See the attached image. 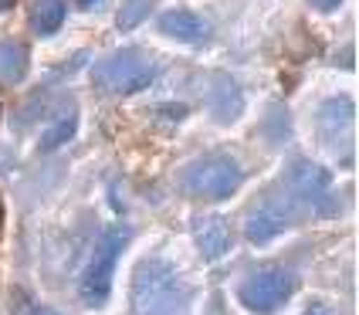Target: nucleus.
<instances>
[{
	"label": "nucleus",
	"instance_id": "nucleus-1",
	"mask_svg": "<svg viewBox=\"0 0 359 315\" xmlns=\"http://www.w3.org/2000/svg\"><path fill=\"white\" fill-rule=\"evenodd\" d=\"M133 312L136 315H190L194 285L180 275L173 261L146 257L133 275Z\"/></svg>",
	"mask_w": 359,
	"mask_h": 315
},
{
	"label": "nucleus",
	"instance_id": "nucleus-2",
	"mask_svg": "<svg viewBox=\"0 0 359 315\" xmlns=\"http://www.w3.org/2000/svg\"><path fill=\"white\" fill-rule=\"evenodd\" d=\"M126 241H129V227H109L102 234V241L95 244V251L88 257V268L81 275V298H85V305H92V309H105L109 305L112 278H116L119 255L126 251Z\"/></svg>",
	"mask_w": 359,
	"mask_h": 315
},
{
	"label": "nucleus",
	"instance_id": "nucleus-3",
	"mask_svg": "<svg viewBox=\"0 0 359 315\" xmlns=\"http://www.w3.org/2000/svg\"><path fill=\"white\" fill-rule=\"evenodd\" d=\"M183 190L197 200H210V203H220V200L234 197L244 183V170L234 156H210V159H197L183 170Z\"/></svg>",
	"mask_w": 359,
	"mask_h": 315
},
{
	"label": "nucleus",
	"instance_id": "nucleus-4",
	"mask_svg": "<svg viewBox=\"0 0 359 315\" xmlns=\"http://www.w3.org/2000/svg\"><path fill=\"white\" fill-rule=\"evenodd\" d=\"M234 295L251 315H278L295 295V278L285 268H261L241 278Z\"/></svg>",
	"mask_w": 359,
	"mask_h": 315
},
{
	"label": "nucleus",
	"instance_id": "nucleus-5",
	"mask_svg": "<svg viewBox=\"0 0 359 315\" xmlns=\"http://www.w3.org/2000/svg\"><path fill=\"white\" fill-rule=\"evenodd\" d=\"M153 75H156V65L140 51H116V55H109L95 65V81L116 95L142 92L153 81Z\"/></svg>",
	"mask_w": 359,
	"mask_h": 315
},
{
	"label": "nucleus",
	"instance_id": "nucleus-6",
	"mask_svg": "<svg viewBox=\"0 0 359 315\" xmlns=\"http://www.w3.org/2000/svg\"><path fill=\"white\" fill-rule=\"evenodd\" d=\"M285 187L292 197H299L302 203L316 207V210H329L332 203V177L329 170L312 163V159H292L288 170H285Z\"/></svg>",
	"mask_w": 359,
	"mask_h": 315
},
{
	"label": "nucleus",
	"instance_id": "nucleus-7",
	"mask_svg": "<svg viewBox=\"0 0 359 315\" xmlns=\"http://www.w3.org/2000/svg\"><path fill=\"white\" fill-rule=\"evenodd\" d=\"M190 231H194V241H197L200 255L207 257V261H217L224 257L231 248H234V237H231V227L214 214H200L194 217V224H190Z\"/></svg>",
	"mask_w": 359,
	"mask_h": 315
},
{
	"label": "nucleus",
	"instance_id": "nucleus-8",
	"mask_svg": "<svg viewBox=\"0 0 359 315\" xmlns=\"http://www.w3.org/2000/svg\"><path fill=\"white\" fill-rule=\"evenodd\" d=\"M160 31L166 34V38H173V41L194 44V41H200L203 34H207V24H203V18L194 14V11H187V7H173V11H166V14L160 18Z\"/></svg>",
	"mask_w": 359,
	"mask_h": 315
},
{
	"label": "nucleus",
	"instance_id": "nucleus-9",
	"mask_svg": "<svg viewBox=\"0 0 359 315\" xmlns=\"http://www.w3.org/2000/svg\"><path fill=\"white\" fill-rule=\"evenodd\" d=\"M288 231V220L281 217V210H271V207H258L248 214V224H244V234L251 244H271L275 237H281Z\"/></svg>",
	"mask_w": 359,
	"mask_h": 315
},
{
	"label": "nucleus",
	"instance_id": "nucleus-10",
	"mask_svg": "<svg viewBox=\"0 0 359 315\" xmlns=\"http://www.w3.org/2000/svg\"><path fill=\"white\" fill-rule=\"evenodd\" d=\"M207 102H210V112L217 116V122H234L241 116V109H244V95H241V88L231 79L214 81Z\"/></svg>",
	"mask_w": 359,
	"mask_h": 315
},
{
	"label": "nucleus",
	"instance_id": "nucleus-11",
	"mask_svg": "<svg viewBox=\"0 0 359 315\" xmlns=\"http://www.w3.org/2000/svg\"><path fill=\"white\" fill-rule=\"evenodd\" d=\"M65 14H68V4L65 0H31L27 20H31L34 34L48 38V34H55L61 24H65Z\"/></svg>",
	"mask_w": 359,
	"mask_h": 315
},
{
	"label": "nucleus",
	"instance_id": "nucleus-12",
	"mask_svg": "<svg viewBox=\"0 0 359 315\" xmlns=\"http://www.w3.org/2000/svg\"><path fill=\"white\" fill-rule=\"evenodd\" d=\"M27 68H31L27 48L20 41H0V81L18 85V81L27 79Z\"/></svg>",
	"mask_w": 359,
	"mask_h": 315
},
{
	"label": "nucleus",
	"instance_id": "nucleus-13",
	"mask_svg": "<svg viewBox=\"0 0 359 315\" xmlns=\"http://www.w3.org/2000/svg\"><path fill=\"white\" fill-rule=\"evenodd\" d=\"M153 7H156V0H122L119 11H116L119 31H133V27L146 24V18L153 14Z\"/></svg>",
	"mask_w": 359,
	"mask_h": 315
},
{
	"label": "nucleus",
	"instance_id": "nucleus-14",
	"mask_svg": "<svg viewBox=\"0 0 359 315\" xmlns=\"http://www.w3.org/2000/svg\"><path fill=\"white\" fill-rule=\"evenodd\" d=\"M75 129H79V112H68V119H58V122H51L48 129H44V136L38 139L41 149H58L65 146L68 139L75 136Z\"/></svg>",
	"mask_w": 359,
	"mask_h": 315
},
{
	"label": "nucleus",
	"instance_id": "nucleus-15",
	"mask_svg": "<svg viewBox=\"0 0 359 315\" xmlns=\"http://www.w3.org/2000/svg\"><path fill=\"white\" fill-rule=\"evenodd\" d=\"M312 7H316V11H336L339 0H312Z\"/></svg>",
	"mask_w": 359,
	"mask_h": 315
},
{
	"label": "nucleus",
	"instance_id": "nucleus-16",
	"mask_svg": "<svg viewBox=\"0 0 359 315\" xmlns=\"http://www.w3.org/2000/svg\"><path fill=\"white\" fill-rule=\"evenodd\" d=\"M92 4H99V0H81V7H92Z\"/></svg>",
	"mask_w": 359,
	"mask_h": 315
},
{
	"label": "nucleus",
	"instance_id": "nucleus-17",
	"mask_svg": "<svg viewBox=\"0 0 359 315\" xmlns=\"http://www.w3.org/2000/svg\"><path fill=\"white\" fill-rule=\"evenodd\" d=\"M11 4H14V0H0V11H4V7H11Z\"/></svg>",
	"mask_w": 359,
	"mask_h": 315
},
{
	"label": "nucleus",
	"instance_id": "nucleus-18",
	"mask_svg": "<svg viewBox=\"0 0 359 315\" xmlns=\"http://www.w3.org/2000/svg\"><path fill=\"white\" fill-rule=\"evenodd\" d=\"M38 315H58V312H38Z\"/></svg>",
	"mask_w": 359,
	"mask_h": 315
}]
</instances>
